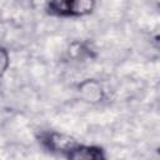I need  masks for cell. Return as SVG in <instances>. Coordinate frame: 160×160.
<instances>
[{
  "instance_id": "obj_1",
  "label": "cell",
  "mask_w": 160,
  "mask_h": 160,
  "mask_svg": "<svg viewBox=\"0 0 160 160\" xmlns=\"http://www.w3.org/2000/svg\"><path fill=\"white\" fill-rule=\"evenodd\" d=\"M92 8L94 2L88 0L51 1L48 4V11L58 16H82L91 12Z\"/></svg>"
},
{
  "instance_id": "obj_2",
  "label": "cell",
  "mask_w": 160,
  "mask_h": 160,
  "mask_svg": "<svg viewBox=\"0 0 160 160\" xmlns=\"http://www.w3.org/2000/svg\"><path fill=\"white\" fill-rule=\"evenodd\" d=\"M65 155L68 160H106L102 149L92 145L75 144Z\"/></svg>"
},
{
  "instance_id": "obj_3",
  "label": "cell",
  "mask_w": 160,
  "mask_h": 160,
  "mask_svg": "<svg viewBox=\"0 0 160 160\" xmlns=\"http://www.w3.org/2000/svg\"><path fill=\"white\" fill-rule=\"evenodd\" d=\"M42 142L52 151H60L62 154H66L76 142L74 139L60 135V134H48L44 139Z\"/></svg>"
},
{
  "instance_id": "obj_4",
  "label": "cell",
  "mask_w": 160,
  "mask_h": 160,
  "mask_svg": "<svg viewBox=\"0 0 160 160\" xmlns=\"http://www.w3.org/2000/svg\"><path fill=\"white\" fill-rule=\"evenodd\" d=\"M9 66V55L8 51L2 48H0V76L5 72V70Z\"/></svg>"
}]
</instances>
